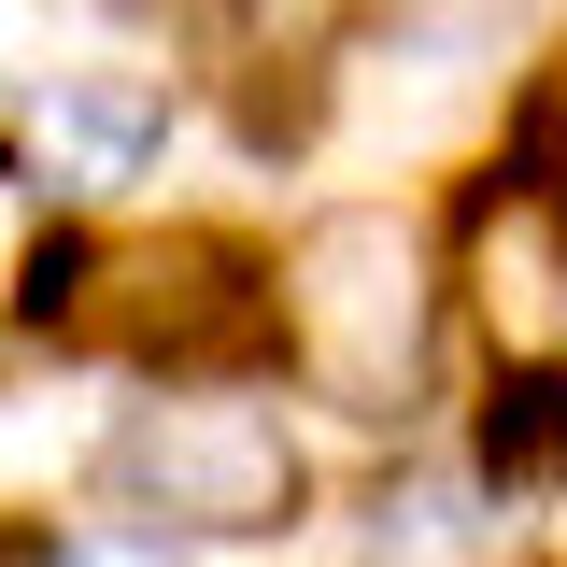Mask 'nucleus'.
<instances>
[{
  "mask_svg": "<svg viewBox=\"0 0 567 567\" xmlns=\"http://www.w3.org/2000/svg\"><path fill=\"white\" fill-rule=\"evenodd\" d=\"M440 227L412 199H327L284 227L270 256V354L354 425L425 412V369H440Z\"/></svg>",
  "mask_w": 567,
  "mask_h": 567,
  "instance_id": "f257e3e1",
  "label": "nucleus"
},
{
  "mask_svg": "<svg viewBox=\"0 0 567 567\" xmlns=\"http://www.w3.org/2000/svg\"><path fill=\"white\" fill-rule=\"evenodd\" d=\"M43 341L156 369V383H227V354L270 341V256L227 227H128V241L71 227V284L43 312Z\"/></svg>",
  "mask_w": 567,
  "mask_h": 567,
  "instance_id": "f03ea898",
  "label": "nucleus"
},
{
  "mask_svg": "<svg viewBox=\"0 0 567 567\" xmlns=\"http://www.w3.org/2000/svg\"><path fill=\"white\" fill-rule=\"evenodd\" d=\"M100 496L142 539H270L312 496V454H298V425L256 383H156L100 440Z\"/></svg>",
  "mask_w": 567,
  "mask_h": 567,
  "instance_id": "7ed1b4c3",
  "label": "nucleus"
},
{
  "mask_svg": "<svg viewBox=\"0 0 567 567\" xmlns=\"http://www.w3.org/2000/svg\"><path fill=\"white\" fill-rule=\"evenodd\" d=\"M483 100H511V14L496 0H398V14H354V58L327 85V114L354 142H440L468 128Z\"/></svg>",
  "mask_w": 567,
  "mask_h": 567,
  "instance_id": "20e7f679",
  "label": "nucleus"
},
{
  "mask_svg": "<svg viewBox=\"0 0 567 567\" xmlns=\"http://www.w3.org/2000/svg\"><path fill=\"white\" fill-rule=\"evenodd\" d=\"M440 298L496 341V369L554 341V312H567V199L539 171H511V156L468 171V199L440 227Z\"/></svg>",
  "mask_w": 567,
  "mask_h": 567,
  "instance_id": "39448f33",
  "label": "nucleus"
},
{
  "mask_svg": "<svg viewBox=\"0 0 567 567\" xmlns=\"http://www.w3.org/2000/svg\"><path fill=\"white\" fill-rule=\"evenodd\" d=\"M354 14L369 0H185V43H199L213 100L241 142H312L327 128V85L354 58Z\"/></svg>",
  "mask_w": 567,
  "mask_h": 567,
  "instance_id": "423d86ee",
  "label": "nucleus"
},
{
  "mask_svg": "<svg viewBox=\"0 0 567 567\" xmlns=\"http://www.w3.org/2000/svg\"><path fill=\"white\" fill-rule=\"evenodd\" d=\"M156 156H171V85H156V71H58V85H29V114H14V171L58 213L128 199Z\"/></svg>",
  "mask_w": 567,
  "mask_h": 567,
  "instance_id": "0eeeda50",
  "label": "nucleus"
},
{
  "mask_svg": "<svg viewBox=\"0 0 567 567\" xmlns=\"http://www.w3.org/2000/svg\"><path fill=\"white\" fill-rule=\"evenodd\" d=\"M483 483L496 496H567V369L554 354H511L483 398Z\"/></svg>",
  "mask_w": 567,
  "mask_h": 567,
  "instance_id": "6e6552de",
  "label": "nucleus"
},
{
  "mask_svg": "<svg viewBox=\"0 0 567 567\" xmlns=\"http://www.w3.org/2000/svg\"><path fill=\"white\" fill-rule=\"evenodd\" d=\"M496 156H511V171H539V185L567 199V43L511 85V142H496Z\"/></svg>",
  "mask_w": 567,
  "mask_h": 567,
  "instance_id": "1a4fd4ad",
  "label": "nucleus"
},
{
  "mask_svg": "<svg viewBox=\"0 0 567 567\" xmlns=\"http://www.w3.org/2000/svg\"><path fill=\"white\" fill-rule=\"evenodd\" d=\"M58 567H185V539H142V525H100V539H58Z\"/></svg>",
  "mask_w": 567,
  "mask_h": 567,
  "instance_id": "9d476101",
  "label": "nucleus"
},
{
  "mask_svg": "<svg viewBox=\"0 0 567 567\" xmlns=\"http://www.w3.org/2000/svg\"><path fill=\"white\" fill-rule=\"evenodd\" d=\"M0 567H58V539H29V525H0Z\"/></svg>",
  "mask_w": 567,
  "mask_h": 567,
  "instance_id": "9b49d317",
  "label": "nucleus"
},
{
  "mask_svg": "<svg viewBox=\"0 0 567 567\" xmlns=\"http://www.w3.org/2000/svg\"><path fill=\"white\" fill-rule=\"evenodd\" d=\"M0 199H14V156H0ZM0 256H14V213H0Z\"/></svg>",
  "mask_w": 567,
  "mask_h": 567,
  "instance_id": "f8f14e48",
  "label": "nucleus"
}]
</instances>
